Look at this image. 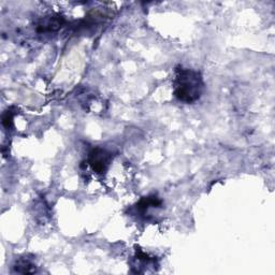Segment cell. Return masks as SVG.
I'll list each match as a JSON object with an SVG mask.
<instances>
[{
  "instance_id": "obj_6",
  "label": "cell",
  "mask_w": 275,
  "mask_h": 275,
  "mask_svg": "<svg viewBox=\"0 0 275 275\" xmlns=\"http://www.w3.org/2000/svg\"><path fill=\"white\" fill-rule=\"evenodd\" d=\"M13 115L11 111H8L7 113H5L4 116H3V125L6 127V128H11L12 126V122H13Z\"/></svg>"
},
{
  "instance_id": "obj_1",
  "label": "cell",
  "mask_w": 275,
  "mask_h": 275,
  "mask_svg": "<svg viewBox=\"0 0 275 275\" xmlns=\"http://www.w3.org/2000/svg\"><path fill=\"white\" fill-rule=\"evenodd\" d=\"M204 88L202 76L198 71L177 67L174 78V96L184 103H192L200 99Z\"/></svg>"
},
{
  "instance_id": "obj_2",
  "label": "cell",
  "mask_w": 275,
  "mask_h": 275,
  "mask_svg": "<svg viewBox=\"0 0 275 275\" xmlns=\"http://www.w3.org/2000/svg\"><path fill=\"white\" fill-rule=\"evenodd\" d=\"M112 156L111 154L100 148L94 149L90 153V157H88V164L92 167L95 172L97 173H103L106 172V170L110 166Z\"/></svg>"
},
{
  "instance_id": "obj_3",
  "label": "cell",
  "mask_w": 275,
  "mask_h": 275,
  "mask_svg": "<svg viewBox=\"0 0 275 275\" xmlns=\"http://www.w3.org/2000/svg\"><path fill=\"white\" fill-rule=\"evenodd\" d=\"M64 24V19L60 15L46 16L40 20L37 25L38 32H54L59 30Z\"/></svg>"
},
{
  "instance_id": "obj_4",
  "label": "cell",
  "mask_w": 275,
  "mask_h": 275,
  "mask_svg": "<svg viewBox=\"0 0 275 275\" xmlns=\"http://www.w3.org/2000/svg\"><path fill=\"white\" fill-rule=\"evenodd\" d=\"M161 204V200H159L157 197L152 196V197H145L142 198L139 203L136 204V210L140 212L148 211L150 208H156Z\"/></svg>"
},
{
  "instance_id": "obj_5",
  "label": "cell",
  "mask_w": 275,
  "mask_h": 275,
  "mask_svg": "<svg viewBox=\"0 0 275 275\" xmlns=\"http://www.w3.org/2000/svg\"><path fill=\"white\" fill-rule=\"evenodd\" d=\"M14 269L19 273H34L36 272V265L28 260L21 259L16 262Z\"/></svg>"
}]
</instances>
